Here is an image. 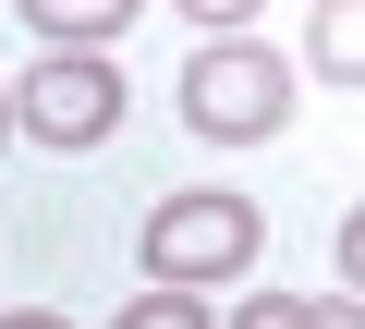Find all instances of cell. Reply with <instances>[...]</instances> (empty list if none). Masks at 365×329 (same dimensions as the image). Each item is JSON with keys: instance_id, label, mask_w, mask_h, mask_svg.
Listing matches in <instances>:
<instances>
[{"instance_id": "6da1fadb", "label": "cell", "mask_w": 365, "mask_h": 329, "mask_svg": "<svg viewBox=\"0 0 365 329\" xmlns=\"http://www.w3.org/2000/svg\"><path fill=\"white\" fill-rule=\"evenodd\" d=\"M256 244H268L256 196H158V208H146V232H134V256H146V280H158V293L244 280V268H256Z\"/></svg>"}, {"instance_id": "7a4b0ae2", "label": "cell", "mask_w": 365, "mask_h": 329, "mask_svg": "<svg viewBox=\"0 0 365 329\" xmlns=\"http://www.w3.org/2000/svg\"><path fill=\"white\" fill-rule=\"evenodd\" d=\"M280 110H292V74L256 37H207L195 61H182V122H195L207 146H256V134H280Z\"/></svg>"}, {"instance_id": "3957f363", "label": "cell", "mask_w": 365, "mask_h": 329, "mask_svg": "<svg viewBox=\"0 0 365 329\" xmlns=\"http://www.w3.org/2000/svg\"><path fill=\"white\" fill-rule=\"evenodd\" d=\"M13 122H25L37 146H98V134H122V61L49 49V61L25 74V98H13Z\"/></svg>"}, {"instance_id": "277c9868", "label": "cell", "mask_w": 365, "mask_h": 329, "mask_svg": "<svg viewBox=\"0 0 365 329\" xmlns=\"http://www.w3.org/2000/svg\"><path fill=\"white\" fill-rule=\"evenodd\" d=\"M122 13H134V0H25V25L49 49H98V37H122Z\"/></svg>"}, {"instance_id": "5b68a950", "label": "cell", "mask_w": 365, "mask_h": 329, "mask_svg": "<svg viewBox=\"0 0 365 329\" xmlns=\"http://www.w3.org/2000/svg\"><path fill=\"white\" fill-rule=\"evenodd\" d=\"M317 74H329V86L365 74V13H353V0H329V13H317Z\"/></svg>"}, {"instance_id": "8992f818", "label": "cell", "mask_w": 365, "mask_h": 329, "mask_svg": "<svg viewBox=\"0 0 365 329\" xmlns=\"http://www.w3.org/2000/svg\"><path fill=\"white\" fill-rule=\"evenodd\" d=\"M329 317V293H244L232 305V329H317Z\"/></svg>"}, {"instance_id": "52a82bcc", "label": "cell", "mask_w": 365, "mask_h": 329, "mask_svg": "<svg viewBox=\"0 0 365 329\" xmlns=\"http://www.w3.org/2000/svg\"><path fill=\"white\" fill-rule=\"evenodd\" d=\"M110 329H207V305H195V293H134Z\"/></svg>"}, {"instance_id": "ba28073f", "label": "cell", "mask_w": 365, "mask_h": 329, "mask_svg": "<svg viewBox=\"0 0 365 329\" xmlns=\"http://www.w3.org/2000/svg\"><path fill=\"white\" fill-rule=\"evenodd\" d=\"M317 329H365V305H353V293H329V317H317Z\"/></svg>"}, {"instance_id": "9c48e42d", "label": "cell", "mask_w": 365, "mask_h": 329, "mask_svg": "<svg viewBox=\"0 0 365 329\" xmlns=\"http://www.w3.org/2000/svg\"><path fill=\"white\" fill-rule=\"evenodd\" d=\"M0 329H73V317H49V305H25V317H0Z\"/></svg>"}, {"instance_id": "30bf717a", "label": "cell", "mask_w": 365, "mask_h": 329, "mask_svg": "<svg viewBox=\"0 0 365 329\" xmlns=\"http://www.w3.org/2000/svg\"><path fill=\"white\" fill-rule=\"evenodd\" d=\"M0 134H13V86H0Z\"/></svg>"}]
</instances>
